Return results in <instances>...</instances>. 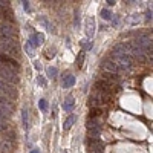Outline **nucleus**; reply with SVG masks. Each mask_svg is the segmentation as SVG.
I'll list each match as a JSON object with an SVG mask.
<instances>
[{
    "label": "nucleus",
    "mask_w": 153,
    "mask_h": 153,
    "mask_svg": "<svg viewBox=\"0 0 153 153\" xmlns=\"http://www.w3.org/2000/svg\"><path fill=\"white\" fill-rule=\"evenodd\" d=\"M110 60L117 65L121 71L124 69H130L135 65V58L129 54H124V52H112Z\"/></svg>",
    "instance_id": "obj_1"
},
{
    "label": "nucleus",
    "mask_w": 153,
    "mask_h": 153,
    "mask_svg": "<svg viewBox=\"0 0 153 153\" xmlns=\"http://www.w3.org/2000/svg\"><path fill=\"white\" fill-rule=\"evenodd\" d=\"M0 54L8 55L11 58H16L19 55V48L17 40H9V38L0 37Z\"/></svg>",
    "instance_id": "obj_2"
},
{
    "label": "nucleus",
    "mask_w": 153,
    "mask_h": 153,
    "mask_svg": "<svg viewBox=\"0 0 153 153\" xmlns=\"http://www.w3.org/2000/svg\"><path fill=\"white\" fill-rule=\"evenodd\" d=\"M139 49H141V52L149 58H152V38H150V35L149 34H143L141 37H138L136 40L133 42Z\"/></svg>",
    "instance_id": "obj_3"
},
{
    "label": "nucleus",
    "mask_w": 153,
    "mask_h": 153,
    "mask_svg": "<svg viewBox=\"0 0 153 153\" xmlns=\"http://www.w3.org/2000/svg\"><path fill=\"white\" fill-rule=\"evenodd\" d=\"M0 80L5 81V83H8V84H14V83L19 81L16 72L11 71V69H8V68H5V66H2V65H0Z\"/></svg>",
    "instance_id": "obj_4"
},
{
    "label": "nucleus",
    "mask_w": 153,
    "mask_h": 153,
    "mask_svg": "<svg viewBox=\"0 0 153 153\" xmlns=\"http://www.w3.org/2000/svg\"><path fill=\"white\" fill-rule=\"evenodd\" d=\"M0 65L11 69V71H14V72H19L20 71V65H19V61L16 58H11L8 55H3V54H0Z\"/></svg>",
    "instance_id": "obj_5"
},
{
    "label": "nucleus",
    "mask_w": 153,
    "mask_h": 153,
    "mask_svg": "<svg viewBox=\"0 0 153 153\" xmlns=\"http://www.w3.org/2000/svg\"><path fill=\"white\" fill-rule=\"evenodd\" d=\"M87 132H89V136L97 139L101 133V123L100 120H89L87 121Z\"/></svg>",
    "instance_id": "obj_6"
},
{
    "label": "nucleus",
    "mask_w": 153,
    "mask_h": 153,
    "mask_svg": "<svg viewBox=\"0 0 153 153\" xmlns=\"http://www.w3.org/2000/svg\"><path fill=\"white\" fill-rule=\"evenodd\" d=\"M0 32H2L3 38H9V40H16L17 38V29L11 23H3L2 28H0Z\"/></svg>",
    "instance_id": "obj_7"
},
{
    "label": "nucleus",
    "mask_w": 153,
    "mask_h": 153,
    "mask_svg": "<svg viewBox=\"0 0 153 153\" xmlns=\"http://www.w3.org/2000/svg\"><path fill=\"white\" fill-rule=\"evenodd\" d=\"M0 94H2L3 97H6V98H12V100L17 98V91L14 89V86L8 84L2 80H0Z\"/></svg>",
    "instance_id": "obj_8"
},
{
    "label": "nucleus",
    "mask_w": 153,
    "mask_h": 153,
    "mask_svg": "<svg viewBox=\"0 0 153 153\" xmlns=\"http://www.w3.org/2000/svg\"><path fill=\"white\" fill-rule=\"evenodd\" d=\"M101 69H103V72H106V74H113V75L121 74V69H120L117 65H115L112 60H106V61H103V65H101Z\"/></svg>",
    "instance_id": "obj_9"
},
{
    "label": "nucleus",
    "mask_w": 153,
    "mask_h": 153,
    "mask_svg": "<svg viewBox=\"0 0 153 153\" xmlns=\"http://www.w3.org/2000/svg\"><path fill=\"white\" fill-rule=\"evenodd\" d=\"M86 35L89 38H94L95 35V19L94 17H87L86 20Z\"/></svg>",
    "instance_id": "obj_10"
},
{
    "label": "nucleus",
    "mask_w": 153,
    "mask_h": 153,
    "mask_svg": "<svg viewBox=\"0 0 153 153\" xmlns=\"http://www.w3.org/2000/svg\"><path fill=\"white\" fill-rule=\"evenodd\" d=\"M43 40H45V35L40 34V32H37V34H32V35L29 37L28 43L31 45V48H37V46H40V45L43 43Z\"/></svg>",
    "instance_id": "obj_11"
},
{
    "label": "nucleus",
    "mask_w": 153,
    "mask_h": 153,
    "mask_svg": "<svg viewBox=\"0 0 153 153\" xmlns=\"http://www.w3.org/2000/svg\"><path fill=\"white\" fill-rule=\"evenodd\" d=\"M141 16H139V14H132V16H129V17H127L124 22H126V25H127V26H138V25L139 23H141Z\"/></svg>",
    "instance_id": "obj_12"
},
{
    "label": "nucleus",
    "mask_w": 153,
    "mask_h": 153,
    "mask_svg": "<svg viewBox=\"0 0 153 153\" xmlns=\"http://www.w3.org/2000/svg\"><path fill=\"white\" fill-rule=\"evenodd\" d=\"M74 84H75V76H74L72 74H66V75H65V78H63L61 86L65 87V89H69V87H72Z\"/></svg>",
    "instance_id": "obj_13"
},
{
    "label": "nucleus",
    "mask_w": 153,
    "mask_h": 153,
    "mask_svg": "<svg viewBox=\"0 0 153 153\" xmlns=\"http://www.w3.org/2000/svg\"><path fill=\"white\" fill-rule=\"evenodd\" d=\"M74 106H75V101H74V97H68L65 100V103H63V110L71 113L74 110Z\"/></svg>",
    "instance_id": "obj_14"
},
{
    "label": "nucleus",
    "mask_w": 153,
    "mask_h": 153,
    "mask_svg": "<svg viewBox=\"0 0 153 153\" xmlns=\"http://www.w3.org/2000/svg\"><path fill=\"white\" fill-rule=\"evenodd\" d=\"M75 121H76V115H69V117L65 120V123H63V129H65V130H69L71 129V127L75 124Z\"/></svg>",
    "instance_id": "obj_15"
},
{
    "label": "nucleus",
    "mask_w": 153,
    "mask_h": 153,
    "mask_svg": "<svg viewBox=\"0 0 153 153\" xmlns=\"http://www.w3.org/2000/svg\"><path fill=\"white\" fill-rule=\"evenodd\" d=\"M2 150L6 152V153H11L12 150H14V143L11 141H6V139H3L2 141Z\"/></svg>",
    "instance_id": "obj_16"
},
{
    "label": "nucleus",
    "mask_w": 153,
    "mask_h": 153,
    "mask_svg": "<svg viewBox=\"0 0 153 153\" xmlns=\"http://www.w3.org/2000/svg\"><path fill=\"white\" fill-rule=\"evenodd\" d=\"M22 121H23V127H25V129H28V127H29V121H28V109L26 107L22 109Z\"/></svg>",
    "instance_id": "obj_17"
},
{
    "label": "nucleus",
    "mask_w": 153,
    "mask_h": 153,
    "mask_svg": "<svg viewBox=\"0 0 153 153\" xmlns=\"http://www.w3.org/2000/svg\"><path fill=\"white\" fill-rule=\"evenodd\" d=\"M103 113V110H101L100 107H92L91 110V120H98V117Z\"/></svg>",
    "instance_id": "obj_18"
},
{
    "label": "nucleus",
    "mask_w": 153,
    "mask_h": 153,
    "mask_svg": "<svg viewBox=\"0 0 153 153\" xmlns=\"http://www.w3.org/2000/svg\"><path fill=\"white\" fill-rule=\"evenodd\" d=\"M38 22H40V23L43 25V26L48 29V31H54V26L48 22V19H46V17H40V19H38Z\"/></svg>",
    "instance_id": "obj_19"
},
{
    "label": "nucleus",
    "mask_w": 153,
    "mask_h": 153,
    "mask_svg": "<svg viewBox=\"0 0 153 153\" xmlns=\"http://www.w3.org/2000/svg\"><path fill=\"white\" fill-rule=\"evenodd\" d=\"M57 74H58L57 68H52V66H51V68H48V76H49V78H55V76H57Z\"/></svg>",
    "instance_id": "obj_20"
},
{
    "label": "nucleus",
    "mask_w": 153,
    "mask_h": 153,
    "mask_svg": "<svg viewBox=\"0 0 153 153\" xmlns=\"http://www.w3.org/2000/svg\"><path fill=\"white\" fill-rule=\"evenodd\" d=\"M101 17H103L104 20H110L112 19V12L109 9H101Z\"/></svg>",
    "instance_id": "obj_21"
},
{
    "label": "nucleus",
    "mask_w": 153,
    "mask_h": 153,
    "mask_svg": "<svg viewBox=\"0 0 153 153\" xmlns=\"http://www.w3.org/2000/svg\"><path fill=\"white\" fill-rule=\"evenodd\" d=\"M84 54H86V52H83V51H81V52L78 54V58H76V65H78V68H80V69L83 68V61H84Z\"/></svg>",
    "instance_id": "obj_22"
},
{
    "label": "nucleus",
    "mask_w": 153,
    "mask_h": 153,
    "mask_svg": "<svg viewBox=\"0 0 153 153\" xmlns=\"http://www.w3.org/2000/svg\"><path fill=\"white\" fill-rule=\"evenodd\" d=\"M38 107H40V109H42L43 112H46V110H48V101L42 98L40 101H38Z\"/></svg>",
    "instance_id": "obj_23"
},
{
    "label": "nucleus",
    "mask_w": 153,
    "mask_h": 153,
    "mask_svg": "<svg viewBox=\"0 0 153 153\" xmlns=\"http://www.w3.org/2000/svg\"><path fill=\"white\" fill-rule=\"evenodd\" d=\"M37 83H38V84H40V86H43V87L46 86V80L43 78V76H42V75H38V76H37Z\"/></svg>",
    "instance_id": "obj_24"
},
{
    "label": "nucleus",
    "mask_w": 153,
    "mask_h": 153,
    "mask_svg": "<svg viewBox=\"0 0 153 153\" xmlns=\"http://www.w3.org/2000/svg\"><path fill=\"white\" fill-rule=\"evenodd\" d=\"M25 51H26V54H28V55H32V54H34V51H32V48H31L29 43L25 45Z\"/></svg>",
    "instance_id": "obj_25"
},
{
    "label": "nucleus",
    "mask_w": 153,
    "mask_h": 153,
    "mask_svg": "<svg viewBox=\"0 0 153 153\" xmlns=\"http://www.w3.org/2000/svg\"><path fill=\"white\" fill-rule=\"evenodd\" d=\"M22 3H23V9L26 11V12L31 11V5H29V2H26V0H25V2H22Z\"/></svg>",
    "instance_id": "obj_26"
},
{
    "label": "nucleus",
    "mask_w": 153,
    "mask_h": 153,
    "mask_svg": "<svg viewBox=\"0 0 153 153\" xmlns=\"http://www.w3.org/2000/svg\"><path fill=\"white\" fill-rule=\"evenodd\" d=\"M91 49H92V42L84 43V49H83V52H86V51H91Z\"/></svg>",
    "instance_id": "obj_27"
},
{
    "label": "nucleus",
    "mask_w": 153,
    "mask_h": 153,
    "mask_svg": "<svg viewBox=\"0 0 153 153\" xmlns=\"http://www.w3.org/2000/svg\"><path fill=\"white\" fill-rule=\"evenodd\" d=\"M34 68H35V71H42V63L40 61H34Z\"/></svg>",
    "instance_id": "obj_28"
},
{
    "label": "nucleus",
    "mask_w": 153,
    "mask_h": 153,
    "mask_svg": "<svg viewBox=\"0 0 153 153\" xmlns=\"http://www.w3.org/2000/svg\"><path fill=\"white\" fill-rule=\"evenodd\" d=\"M75 26H76V28L80 26V16H78V12L75 14Z\"/></svg>",
    "instance_id": "obj_29"
},
{
    "label": "nucleus",
    "mask_w": 153,
    "mask_h": 153,
    "mask_svg": "<svg viewBox=\"0 0 153 153\" xmlns=\"http://www.w3.org/2000/svg\"><path fill=\"white\" fill-rule=\"evenodd\" d=\"M146 17H147V20H152V9L146 11Z\"/></svg>",
    "instance_id": "obj_30"
},
{
    "label": "nucleus",
    "mask_w": 153,
    "mask_h": 153,
    "mask_svg": "<svg viewBox=\"0 0 153 153\" xmlns=\"http://www.w3.org/2000/svg\"><path fill=\"white\" fill-rule=\"evenodd\" d=\"M106 3H107V6H113L115 3H117V2H115V0H107Z\"/></svg>",
    "instance_id": "obj_31"
},
{
    "label": "nucleus",
    "mask_w": 153,
    "mask_h": 153,
    "mask_svg": "<svg viewBox=\"0 0 153 153\" xmlns=\"http://www.w3.org/2000/svg\"><path fill=\"white\" fill-rule=\"evenodd\" d=\"M31 153H40V150H35L34 149V150H31Z\"/></svg>",
    "instance_id": "obj_32"
},
{
    "label": "nucleus",
    "mask_w": 153,
    "mask_h": 153,
    "mask_svg": "<svg viewBox=\"0 0 153 153\" xmlns=\"http://www.w3.org/2000/svg\"><path fill=\"white\" fill-rule=\"evenodd\" d=\"M61 153H66V152H65V150H63V152H61Z\"/></svg>",
    "instance_id": "obj_33"
}]
</instances>
